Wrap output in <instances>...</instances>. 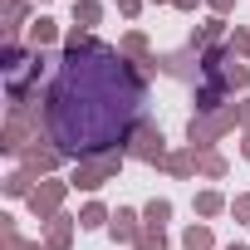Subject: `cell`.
<instances>
[{"label":"cell","instance_id":"1","mask_svg":"<svg viewBox=\"0 0 250 250\" xmlns=\"http://www.w3.org/2000/svg\"><path fill=\"white\" fill-rule=\"evenodd\" d=\"M143 98H147L143 69L123 49L98 40L93 49L59 59V74L44 93V133L64 157L79 162L123 152L133 128L143 123Z\"/></svg>","mask_w":250,"mask_h":250},{"label":"cell","instance_id":"2","mask_svg":"<svg viewBox=\"0 0 250 250\" xmlns=\"http://www.w3.org/2000/svg\"><path fill=\"white\" fill-rule=\"evenodd\" d=\"M201 79H206L216 93L250 88V69L235 59V49H201Z\"/></svg>","mask_w":250,"mask_h":250},{"label":"cell","instance_id":"3","mask_svg":"<svg viewBox=\"0 0 250 250\" xmlns=\"http://www.w3.org/2000/svg\"><path fill=\"white\" fill-rule=\"evenodd\" d=\"M40 123L44 113L35 103H10V118H5V133H0V147L5 152H25L30 143H40Z\"/></svg>","mask_w":250,"mask_h":250},{"label":"cell","instance_id":"4","mask_svg":"<svg viewBox=\"0 0 250 250\" xmlns=\"http://www.w3.org/2000/svg\"><path fill=\"white\" fill-rule=\"evenodd\" d=\"M235 108H216V113H196L191 123H187V138H191V152H211V143L216 138H226L230 128H235Z\"/></svg>","mask_w":250,"mask_h":250},{"label":"cell","instance_id":"5","mask_svg":"<svg viewBox=\"0 0 250 250\" xmlns=\"http://www.w3.org/2000/svg\"><path fill=\"white\" fill-rule=\"evenodd\" d=\"M128 157H138V162H162L167 157V138H162V128L152 118H143L138 128H133V138H128V147H123Z\"/></svg>","mask_w":250,"mask_h":250},{"label":"cell","instance_id":"6","mask_svg":"<svg viewBox=\"0 0 250 250\" xmlns=\"http://www.w3.org/2000/svg\"><path fill=\"white\" fill-rule=\"evenodd\" d=\"M123 172V152H103V157H83L79 162V172H74V187H83V191H98L103 182H113Z\"/></svg>","mask_w":250,"mask_h":250},{"label":"cell","instance_id":"7","mask_svg":"<svg viewBox=\"0 0 250 250\" xmlns=\"http://www.w3.org/2000/svg\"><path fill=\"white\" fill-rule=\"evenodd\" d=\"M64 191H69V182H40L25 201H30V211L40 216V221H54L59 216V201H64Z\"/></svg>","mask_w":250,"mask_h":250},{"label":"cell","instance_id":"8","mask_svg":"<svg viewBox=\"0 0 250 250\" xmlns=\"http://www.w3.org/2000/svg\"><path fill=\"white\" fill-rule=\"evenodd\" d=\"M138 235H143V230H138V211L123 206V211L113 216V240H118V245H138Z\"/></svg>","mask_w":250,"mask_h":250},{"label":"cell","instance_id":"9","mask_svg":"<svg viewBox=\"0 0 250 250\" xmlns=\"http://www.w3.org/2000/svg\"><path fill=\"white\" fill-rule=\"evenodd\" d=\"M59 147H25V172H54L59 167Z\"/></svg>","mask_w":250,"mask_h":250},{"label":"cell","instance_id":"10","mask_svg":"<svg viewBox=\"0 0 250 250\" xmlns=\"http://www.w3.org/2000/svg\"><path fill=\"white\" fill-rule=\"evenodd\" d=\"M44 245H49V250H69V245H74V221H69V216H54L49 230H44Z\"/></svg>","mask_w":250,"mask_h":250},{"label":"cell","instance_id":"11","mask_svg":"<svg viewBox=\"0 0 250 250\" xmlns=\"http://www.w3.org/2000/svg\"><path fill=\"white\" fill-rule=\"evenodd\" d=\"M0 250H49V245L20 240V235H15V216H0Z\"/></svg>","mask_w":250,"mask_h":250},{"label":"cell","instance_id":"12","mask_svg":"<svg viewBox=\"0 0 250 250\" xmlns=\"http://www.w3.org/2000/svg\"><path fill=\"white\" fill-rule=\"evenodd\" d=\"M221 35H226V20H206V25L191 35V49L201 54V44H211V40H221Z\"/></svg>","mask_w":250,"mask_h":250},{"label":"cell","instance_id":"13","mask_svg":"<svg viewBox=\"0 0 250 250\" xmlns=\"http://www.w3.org/2000/svg\"><path fill=\"white\" fill-rule=\"evenodd\" d=\"M5 191H10V196H30V191H35V172H25V167L10 172V177H5Z\"/></svg>","mask_w":250,"mask_h":250},{"label":"cell","instance_id":"14","mask_svg":"<svg viewBox=\"0 0 250 250\" xmlns=\"http://www.w3.org/2000/svg\"><path fill=\"white\" fill-rule=\"evenodd\" d=\"M182 245H187V250H211V245H216V240H211V226H187Z\"/></svg>","mask_w":250,"mask_h":250},{"label":"cell","instance_id":"15","mask_svg":"<svg viewBox=\"0 0 250 250\" xmlns=\"http://www.w3.org/2000/svg\"><path fill=\"white\" fill-rule=\"evenodd\" d=\"M74 20L79 25H98L103 20V5H98V0H74Z\"/></svg>","mask_w":250,"mask_h":250},{"label":"cell","instance_id":"16","mask_svg":"<svg viewBox=\"0 0 250 250\" xmlns=\"http://www.w3.org/2000/svg\"><path fill=\"white\" fill-rule=\"evenodd\" d=\"M54 35H59V25H54V20H44V15L30 25V44H35V49H40V44H49Z\"/></svg>","mask_w":250,"mask_h":250},{"label":"cell","instance_id":"17","mask_svg":"<svg viewBox=\"0 0 250 250\" xmlns=\"http://www.w3.org/2000/svg\"><path fill=\"white\" fill-rule=\"evenodd\" d=\"M162 167H167L172 177H191V167H196V162H191V152H167V157H162Z\"/></svg>","mask_w":250,"mask_h":250},{"label":"cell","instance_id":"18","mask_svg":"<svg viewBox=\"0 0 250 250\" xmlns=\"http://www.w3.org/2000/svg\"><path fill=\"white\" fill-rule=\"evenodd\" d=\"M103 221H108V206H103V201H88V206L79 211V226H83V230H93V226H103Z\"/></svg>","mask_w":250,"mask_h":250},{"label":"cell","instance_id":"19","mask_svg":"<svg viewBox=\"0 0 250 250\" xmlns=\"http://www.w3.org/2000/svg\"><path fill=\"white\" fill-rule=\"evenodd\" d=\"M196 172H201V177H226V157L201 152V157H196Z\"/></svg>","mask_w":250,"mask_h":250},{"label":"cell","instance_id":"20","mask_svg":"<svg viewBox=\"0 0 250 250\" xmlns=\"http://www.w3.org/2000/svg\"><path fill=\"white\" fill-rule=\"evenodd\" d=\"M221 211H226L221 191H201V196H196V216H221Z\"/></svg>","mask_w":250,"mask_h":250},{"label":"cell","instance_id":"21","mask_svg":"<svg viewBox=\"0 0 250 250\" xmlns=\"http://www.w3.org/2000/svg\"><path fill=\"white\" fill-rule=\"evenodd\" d=\"M143 216H147V226H162V221H167V216H172V201H167V196H152V201H147V211H143Z\"/></svg>","mask_w":250,"mask_h":250},{"label":"cell","instance_id":"22","mask_svg":"<svg viewBox=\"0 0 250 250\" xmlns=\"http://www.w3.org/2000/svg\"><path fill=\"white\" fill-rule=\"evenodd\" d=\"M138 250H167V235H162V226H147V230L138 235Z\"/></svg>","mask_w":250,"mask_h":250},{"label":"cell","instance_id":"23","mask_svg":"<svg viewBox=\"0 0 250 250\" xmlns=\"http://www.w3.org/2000/svg\"><path fill=\"white\" fill-rule=\"evenodd\" d=\"M123 54H128V59H147V35H128V40H123Z\"/></svg>","mask_w":250,"mask_h":250},{"label":"cell","instance_id":"24","mask_svg":"<svg viewBox=\"0 0 250 250\" xmlns=\"http://www.w3.org/2000/svg\"><path fill=\"white\" fill-rule=\"evenodd\" d=\"M25 15H30V5H20V0H10V5H5V35H15Z\"/></svg>","mask_w":250,"mask_h":250},{"label":"cell","instance_id":"25","mask_svg":"<svg viewBox=\"0 0 250 250\" xmlns=\"http://www.w3.org/2000/svg\"><path fill=\"white\" fill-rule=\"evenodd\" d=\"M230 49H240V54L250 59V30H240V25H235V35H230Z\"/></svg>","mask_w":250,"mask_h":250},{"label":"cell","instance_id":"26","mask_svg":"<svg viewBox=\"0 0 250 250\" xmlns=\"http://www.w3.org/2000/svg\"><path fill=\"white\" fill-rule=\"evenodd\" d=\"M230 211H235V221H245V226H250V191H245V196H235V206H230Z\"/></svg>","mask_w":250,"mask_h":250},{"label":"cell","instance_id":"27","mask_svg":"<svg viewBox=\"0 0 250 250\" xmlns=\"http://www.w3.org/2000/svg\"><path fill=\"white\" fill-rule=\"evenodd\" d=\"M118 10H123V15H128V20H133V15L143 10V0H118Z\"/></svg>","mask_w":250,"mask_h":250},{"label":"cell","instance_id":"28","mask_svg":"<svg viewBox=\"0 0 250 250\" xmlns=\"http://www.w3.org/2000/svg\"><path fill=\"white\" fill-rule=\"evenodd\" d=\"M206 5H211V10H216V15H226V10H230V5H235V0H206Z\"/></svg>","mask_w":250,"mask_h":250},{"label":"cell","instance_id":"29","mask_svg":"<svg viewBox=\"0 0 250 250\" xmlns=\"http://www.w3.org/2000/svg\"><path fill=\"white\" fill-rule=\"evenodd\" d=\"M235 118H240V123H245V128H250V98H245V103L235 108Z\"/></svg>","mask_w":250,"mask_h":250},{"label":"cell","instance_id":"30","mask_svg":"<svg viewBox=\"0 0 250 250\" xmlns=\"http://www.w3.org/2000/svg\"><path fill=\"white\" fill-rule=\"evenodd\" d=\"M172 5H177V10H196V0H172Z\"/></svg>","mask_w":250,"mask_h":250},{"label":"cell","instance_id":"31","mask_svg":"<svg viewBox=\"0 0 250 250\" xmlns=\"http://www.w3.org/2000/svg\"><path fill=\"white\" fill-rule=\"evenodd\" d=\"M240 152H245V157H250V128H245V143H240Z\"/></svg>","mask_w":250,"mask_h":250},{"label":"cell","instance_id":"32","mask_svg":"<svg viewBox=\"0 0 250 250\" xmlns=\"http://www.w3.org/2000/svg\"><path fill=\"white\" fill-rule=\"evenodd\" d=\"M226 250H245V245H226Z\"/></svg>","mask_w":250,"mask_h":250},{"label":"cell","instance_id":"33","mask_svg":"<svg viewBox=\"0 0 250 250\" xmlns=\"http://www.w3.org/2000/svg\"><path fill=\"white\" fill-rule=\"evenodd\" d=\"M152 5H167V0H152Z\"/></svg>","mask_w":250,"mask_h":250},{"label":"cell","instance_id":"34","mask_svg":"<svg viewBox=\"0 0 250 250\" xmlns=\"http://www.w3.org/2000/svg\"><path fill=\"white\" fill-rule=\"evenodd\" d=\"M40 5H44V0H40Z\"/></svg>","mask_w":250,"mask_h":250}]
</instances>
